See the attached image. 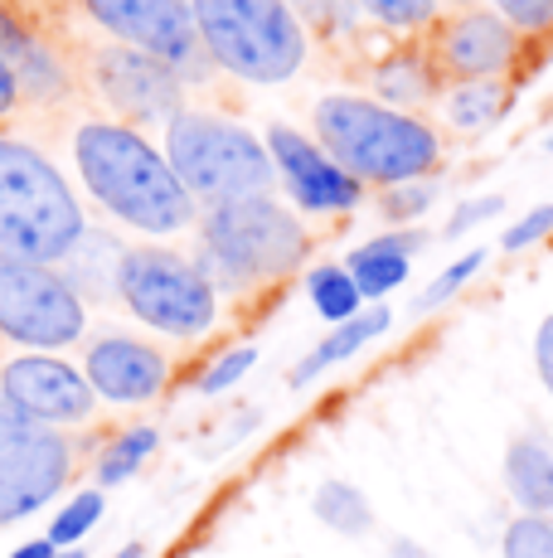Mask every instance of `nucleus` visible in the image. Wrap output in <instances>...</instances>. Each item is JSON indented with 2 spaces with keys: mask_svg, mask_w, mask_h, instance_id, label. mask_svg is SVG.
Wrapping results in <instances>:
<instances>
[{
  "mask_svg": "<svg viewBox=\"0 0 553 558\" xmlns=\"http://www.w3.org/2000/svg\"><path fill=\"white\" fill-rule=\"evenodd\" d=\"M359 10L389 29H428L438 25V0H359Z\"/></svg>",
  "mask_w": 553,
  "mask_h": 558,
  "instance_id": "cd10ccee",
  "label": "nucleus"
},
{
  "mask_svg": "<svg viewBox=\"0 0 553 558\" xmlns=\"http://www.w3.org/2000/svg\"><path fill=\"white\" fill-rule=\"evenodd\" d=\"M83 296L54 263L0 253V336L25 350H63L83 340Z\"/></svg>",
  "mask_w": 553,
  "mask_h": 558,
  "instance_id": "6e6552de",
  "label": "nucleus"
},
{
  "mask_svg": "<svg viewBox=\"0 0 553 558\" xmlns=\"http://www.w3.org/2000/svg\"><path fill=\"white\" fill-rule=\"evenodd\" d=\"M500 209H505V199H500V195H476V199L456 204V214H452V223H446V229H442V239H462V233H471L476 223L495 219Z\"/></svg>",
  "mask_w": 553,
  "mask_h": 558,
  "instance_id": "2f4dec72",
  "label": "nucleus"
},
{
  "mask_svg": "<svg viewBox=\"0 0 553 558\" xmlns=\"http://www.w3.org/2000/svg\"><path fill=\"white\" fill-rule=\"evenodd\" d=\"M88 78L98 88V98L132 122H170V117L185 107V78L170 69L156 53H142L132 45H108L93 49L88 59Z\"/></svg>",
  "mask_w": 553,
  "mask_h": 558,
  "instance_id": "9b49d317",
  "label": "nucleus"
},
{
  "mask_svg": "<svg viewBox=\"0 0 553 558\" xmlns=\"http://www.w3.org/2000/svg\"><path fill=\"white\" fill-rule=\"evenodd\" d=\"M311 510H316V520H321L325 530L345 534V539H359V534L374 530V510H369L365 490L349 486V481H325V486L316 490Z\"/></svg>",
  "mask_w": 553,
  "mask_h": 558,
  "instance_id": "412c9836",
  "label": "nucleus"
},
{
  "mask_svg": "<svg viewBox=\"0 0 553 558\" xmlns=\"http://www.w3.org/2000/svg\"><path fill=\"white\" fill-rule=\"evenodd\" d=\"M534 369H539V379H544V389L553 399V311L539 320V330H534Z\"/></svg>",
  "mask_w": 553,
  "mask_h": 558,
  "instance_id": "473e14b6",
  "label": "nucleus"
},
{
  "mask_svg": "<svg viewBox=\"0 0 553 558\" xmlns=\"http://www.w3.org/2000/svg\"><path fill=\"white\" fill-rule=\"evenodd\" d=\"M432 204H438V180L422 175V180H398V185H384L379 209H384L389 223H413V219H422Z\"/></svg>",
  "mask_w": 553,
  "mask_h": 558,
  "instance_id": "393cba45",
  "label": "nucleus"
},
{
  "mask_svg": "<svg viewBox=\"0 0 553 558\" xmlns=\"http://www.w3.org/2000/svg\"><path fill=\"white\" fill-rule=\"evenodd\" d=\"M116 558H146L142 544H126V549H116Z\"/></svg>",
  "mask_w": 553,
  "mask_h": 558,
  "instance_id": "4c0bfd02",
  "label": "nucleus"
},
{
  "mask_svg": "<svg viewBox=\"0 0 553 558\" xmlns=\"http://www.w3.org/2000/svg\"><path fill=\"white\" fill-rule=\"evenodd\" d=\"M553 233V204H539V209H529L519 223H509L505 239H500V248L505 253H519V248H534L539 239H549Z\"/></svg>",
  "mask_w": 553,
  "mask_h": 558,
  "instance_id": "7c9ffc66",
  "label": "nucleus"
},
{
  "mask_svg": "<svg viewBox=\"0 0 553 558\" xmlns=\"http://www.w3.org/2000/svg\"><path fill=\"white\" fill-rule=\"evenodd\" d=\"M156 442H161V437H156V427H126V433L116 437L108 452L98 457V481H102V486H116V481H126L146 457L156 452Z\"/></svg>",
  "mask_w": 553,
  "mask_h": 558,
  "instance_id": "5701e85b",
  "label": "nucleus"
},
{
  "mask_svg": "<svg viewBox=\"0 0 553 558\" xmlns=\"http://www.w3.org/2000/svg\"><path fill=\"white\" fill-rule=\"evenodd\" d=\"M549 151H553V136H549Z\"/></svg>",
  "mask_w": 553,
  "mask_h": 558,
  "instance_id": "a19ab883",
  "label": "nucleus"
},
{
  "mask_svg": "<svg viewBox=\"0 0 553 558\" xmlns=\"http://www.w3.org/2000/svg\"><path fill=\"white\" fill-rule=\"evenodd\" d=\"M316 136H321L325 156L345 166L359 185H398V180H422L442 166V142L422 117L403 112V107L355 98V93H335L321 98L311 112Z\"/></svg>",
  "mask_w": 553,
  "mask_h": 558,
  "instance_id": "f03ea898",
  "label": "nucleus"
},
{
  "mask_svg": "<svg viewBox=\"0 0 553 558\" xmlns=\"http://www.w3.org/2000/svg\"><path fill=\"white\" fill-rule=\"evenodd\" d=\"M505 83L500 78H471V83H452L446 88V122L456 126V132H486V126H495L500 117H505Z\"/></svg>",
  "mask_w": 553,
  "mask_h": 558,
  "instance_id": "6ab92c4d",
  "label": "nucleus"
},
{
  "mask_svg": "<svg viewBox=\"0 0 553 558\" xmlns=\"http://www.w3.org/2000/svg\"><path fill=\"white\" fill-rule=\"evenodd\" d=\"M306 287H311L316 311H321L325 320H335V326H340V320H349L359 306H365V296H359V287H355V277H349L345 263H321V267H311Z\"/></svg>",
  "mask_w": 553,
  "mask_h": 558,
  "instance_id": "4be33fe9",
  "label": "nucleus"
},
{
  "mask_svg": "<svg viewBox=\"0 0 553 558\" xmlns=\"http://www.w3.org/2000/svg\"><path fill=\"white\" fill-rule=\"evenodd\" d=\"M10 558H54V544H49V539H29V544H20Z\"/></svg>",
  "mask_w": 553,
  "mask_h": 558,
  "instance_id": "e433bc0d",
  "label": "nucleus"
},
{
  "mask_svg": "<svg viewBox=\"0 0 553 558\" xmlns=\"http://www.w3.org/2000/svg\"><path fill=\"white\" fill-rule=\"evenodd\" d=\"M428 248V233L422 229H393V233H379V239H369L365 248H355L345 257L349 277H355L359 296L365 302H379V296H389L393 287L408 282V267H413V253Z\"/></svg>",
  "mask_w": 553,
  "mask_h": 558,
  "instance_id": "dca6fc26",
  "label": "nucleus"
},
{
  "mask_svg": "<svg viewBox=\"0 0 553 558\" xmlns=\"http://www.w3.org/2000/svg\"><path fill=\"white\" fill-rule=\"evenodd\" d=\"M389 326H393V311H389V306H379V302H374V306H365V311H355L349 320H340L331 336H325L321 345H316L311 355H306V360L292 369V389H306L311 379H321V374L331 369V364L349 360L355 350H365L369 340H379Z\"/></svg>",
  "mask_w": 553,
  "mask_h": 558,
  "instance_id": "a211bd4d",
  "label": "nucleus"
},
{
  "mask_svg": "<svg viewBox=\"0 0 553 558\" xmlns=\"http://www.w3.org/2000/svg\"><path fill=\"white\" fill-rule=\"evenodd\" d=\"M258 364V350L253 345H243V350H229L223 360H214L205 369V379H199V393H223V389H233V384L243 379V374Z\"/></svg>",
  "mask_w": 553,
  "mask_h": 558,
  "instance_id": "c756f323",
  "label": "nucleus"
},
{
  "mask_svg": "<svg viewBox=\"0 0 553 558\" xmlns=\"http://www.w3.org/2000/svg\"><path fill=\"white\" fill-rule=\"evenodd\" d=\"M165 160L180 175V185L209 204L272 195L276 185V166L268 146L248 126L214 112H185L180 107L165 122Z\"/></svg>",
  "mask_w": 553,
  "mask_h": 558,
  "instance_id": "423d86ee",
  "label": "nucleus"
},
{
  "mask_svg": "<svg viewBox=\"0 0 553 558\" xmlns=\"http://www.w3.org/2000/svg\"><path fill=\"white\" fill-rule=\"evenodd\" d=\"M165 374L170 364L161 350L136 336H122V330L88 340L83 350V379L108 403H151L165 389Z\"/></svg>",
  "mask_w": 553,
  "mask_h": 558,
  "instance_id": "2eb2a0df",
  "label": "nucleus"
},
{
  "mask_svg": "<svg viewBox=\"0 0 553 558\" xmlns=\"http://www.w3.org/2000/svg\"><path fill=\"white\" fill-rule=\"evenodd\" d=\"M116 302L151 330L180 340L205 336L219 316V292L209 287V277L170 248H122Z\"/></svg>",
  "mask_w": 553,
  "mask_h": 558,
  "instance_id": "0eeeda50",
  "label": "nucleus"
},
{
  "mask_svg": "<svg viewBox=\"0 0 553 558\" xmlns=\"http://www.w3.org/2000/svg\"><path fill=\"white\" fill-rule=\"evenodd\" d=\"M0 399L15 413H25L29 423H45V427H78L98 408V393L83 379V369L63 364L49 350H29V355L10 360L0 369Z\"/></svg>",
  "mask_w": 553,
  "mask_h": 558,
  "instance_id": "f8f14e48",
  "label": "nucleus"
},
{
  "mask_svg": "<svg viewBox=\"0 0 553 558\" xmlns=\"http://www.w3.org/2000/svg\"><path fill=\"white\" fill-rule=\"evenodd\" d=\"M452 5H476V0H452Z\"/></svg>",
  "mask_w": 553,
  "mask_h": 558,
  "instance_id": "ea45409f",
  "label": "nucleus"
},
{
  "mask_svg": "<svg viewBox=\"0 0 553 558\" xmlns=\"http://www.w3.org/2000/svg\"><path fill=\"white\" fill-rule=\"evenodd\" d=\"M495 15H505L519 35H549L553 0H495Z\"/></svg>",
  "mask_w": 553,
  "mask_h": 558,
  "instance_id": "c85d7f7f",
  "label": "nucleus"
},
{
  "mask_svg": "<svg viewBox=\"0 0 553 558\" xmlns=\"http://www.w3.org/2000/svg\"><path fill=\"white\" fill-rule=\"evenodd\" d=\"M54 558H83V554H78V549H69V554H59V549H54Z\"/></svg>",
  "mask_w": 553,
  "mask_h": 558,
  "instance_id": "58836bf2",
  "label": "nucleus"
},
{
  "mask_svg": "<svg viewBox=\"0 0 553 558\" xmlns=\"http://www.w3.org/2000/svg\"><path fill=\"white\" fill-rule=\"evenodd\" d=\"M389 558H432V554L422 549L418 539H393V544H389Z\"/></svg>",
  "mask_w": 553,
  "mask_h": 558,
  "instance_id": "c9c22d12",
  "label": "nucleus"
},
{
  "mask_svg": "<svg viewBox=\"0 0 553 558\" xmlns=\"http://www.w3.org/2000/svg\"><path fill=\"white\" fill-rule=\"evenodd\" d=\"M438 83H442L438 69H432V59H422V53H398V59H389L374 69V88L389 107L428 102L432 93H438Z\"/></svg>",
  "mask_w": 553,
  "mask_h": 558,
  "instance_id": "aec40b11",
  "label": "nucleus"
},
{
  "mask_svg": "<svg viewBox=\"0 0 553 558\" xmlns=\"http://www.w3.org/2000/svg\"><path fill=\"white\" fill-rule=\"evenodd\" d=\"M519 39L525 35L505 15L481 5H462L432 35V69H438V78H452V83L500 78V73L515 69Z\"/></svg>",
  "mask_w": 553,
  "mask_h": 558,
  "instance_id": "ddd939ff",
  "label": "nucleus"
},
{
  "mask_svg": "<svg viewBox=\"0 0 553 558\" xmlns=\"http://www.w3.org/2000/svg\"><path fill=\"white\" fill-rule=\"evenodd\" d=\"M505 490L525 514H553V442L544 433H519L505 447Z\"/></svg>",
  "mask_w": 553,
  "mask_h": 558,
  "instance_id": "f3484780",
  "label": "nucleus"
},
{
  "mask_svg": "<svg viewBox=\"0 0 553 558\" xmlns=\"http://www.w3.org/2000/svg\"><path fill=\"white\" fill-rule=\"evenodd\" d=\"M486 263H491V253H486V248H471V253H462V257H456V263H446L442 272L432 277V282H428V287H422V292H418V302H413V311H418V316H428V311L446 306V302H452L456 292H462L466 282H471L476 272H481Z\"/></svg>",
  "mask_w": 553,
  "mask_h": 558,
  "instance_id": "b1692460",
  "label": "nucleus"
},
{
  "mask_svg": "<svg viewBox=\"0 0 553 558\" xmlns=\"http://www.w3.org/2000/svg\"><path fill=\"white\" fill-rule=\"evenodd\" d=\"M209 63L243 83H286L306 63V29L286 0H189Z\"/></svg>",
  "mask_w": 553,
  "mask_h": 558,
  "instance_id": "39448f33",
  "label": "nucleus"
},
{
  "mask_svg": "<svg viewBox=\"0 0 553 558\" xmlns=\"http://www.w3.org/2000/svg\"><path fill=\"white\" fill-rule=\"evenodd\" d=\"M311 239L272 195L209 204L199 219V257L195 267L214 292H248L272 277H286L306 257Z\"/></svg>",
  "mask_w": 553,
  "mask_h": 558,
  "instance_id": "7ed1b4c3",
  "label": "nucleus"
},
{
  "mask_svg": "<svg viewBox=\"0 0 553 558\" xmlns=\"http://www.w3.org/2000/svg\"><path fill=\"white\" fill-rule=\"evenodd\" d=\"M83 10H88V20L98 29H108L116 45L156 53L180 78H189L209 59L205 45H199L189 0H83Z\"/></svg>",
  "mask_w": 553,
  "mask_h": 558,
  "instance_id": "9d476101",
  "label": "nucleus"
},
{
  "mask_svg": "<svg viewBox=\"0 0 553 558\" xmlns=\"http://www.w3.org/2000/svg\"><path fill=\"white\" fill-rule=\"evenodd\" d=\"M83 233H88L83 204L54 170V160L0 136V253L59 263Z\"/></svg>",
  "mask_w": 553,
  "mask_h": 558,
  "instance_id": "20e7f679",
  "label": "nucleus"
},
{
  "mask_svg": "<svg viewBox=\"0 0 553 558\" xmlns=\"http://www.w3.org/2000/svg\"><path fill=\"white\" fill-rule=\"evenodd\" d=\"M73 160L88 195L142 233H180L199 219V204L180 185L170 160L126 122H83L73 132Z\"/></svg>",
  "mask_w": 553,
  "mask_h": 558,
  "instance_id": "f257e3e1",
  "label": "nucleus"
},
{
  "mask_svg": "<svg viewBox=\"0 0 553 558\" xmlns=\"http://www.w3.org/2000/svg\"><path fill=\"white\" fill-rule=\"evenodd\" d=\"M262 146H268L286 195L302 204L306 214H345L365 199V185L345 166H335L321 142L302 136L296 126H282V122L268 126V142Z\"/></svg>",
  "mask_w": 553,
  "mask_h": 558,
  "instance_id": "4468645a",
  "label": "nucleus"
},
{
  "mask_svg": "<svg viewBox=\"0 0 553 558\" xmlns=\"http://www.w3.org/2000/svg\"><path fill=\"white\" fill-rule=\"evenodd\" d=\"M20 102H25V98H20V78H15V69H10V59L0 53V122H5V117H15Z\"/></svg>",
  "mask_w": 553,
  "mask_h": 558,
  "instance_id": "72a5a7b5",
  "label": "nucleus"
},
{
  "mask_svg": "<svg viewBox=\"0 0 553 558\" xmlns=\"http://www.w3.org/2000/svg\"><path fill=\"white\" fill-rule=\"evenodd\" d=\"M25 39H29V35L15 25V15H10V10L0 5V53H5V59H15V53L25 49Z\"/></svg>",
  "mask_w": 553,
  "mask_h": 558,
  "instance_id": "f704fd0d",
  "label": "nucleus"
},
{
  "mask_svg": "<svg viewBox=\"0 0 553 558\" xmlns=\"http://www.w3.org/2000/svg\"><path fill=\"white\" fill-rule=\"evenodd\" d=\"M505 558H553V520L549 514H515L500 539Z\"/></svg>",
  "mask_w": 553,
  "mask_h": 558,
  "instance_id": "a878e982",
  "label": "nucleus"
},
{
  "mask_svg": "<svg viewBox=\"0 0 553 558\" xmlns=\"http://www.w3.org/2000/svg\"><path fill=\"white\" fill-rule=\"evenodd\" d=\"M98 520H102V490H78V496L59 510V520L49 524V544H54V549H69V544L83 539Z\"/></svg>",
  "mask_w": 553,
  "mask_h": 558,
  "instance_id": "bb28decb",
  "label": "nucleus"
},
{
  "mask_svg": "<svg viewBox=\"0 0 553 558\" xmlns=\"http://www.w3.org/2000/svg\"><path fill=\"white\" fill-rule=\"evenodd\" d=\"M78 466V447L59 427L29 423L0 399V524L25 520L45 500H54L69 486Z\"/></svg>",
  "mask_w": 553,
  "mask_h": 558,
  "instance_id": "1a4fd4ad",
  "label": "nucleus"
}]
</instances>
